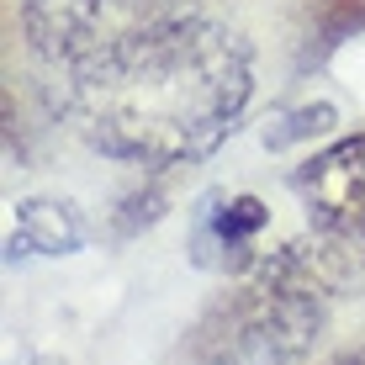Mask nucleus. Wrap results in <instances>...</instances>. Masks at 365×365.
<instances>
[{
  "label": "nucleus",
  "mask_w": 365,
  "mask_h": 365,
  "mask_svg": "<svg viewBox=\"0 0 365 365\" xmlns=\"http://www.w3.org/2000/svg\"><path fill=\"white\" fill-rule=\"evenodd\" d=\"M48 96L91 148L191 165L249 106V48L196 0H27Z\"/></svg>",
  "instance_id": "1"
},
{
  "label": "nucleus",
  "mask_w": 365,
  "mask_h": 365,
  "mask_svg": "<svg viewBox=\"0 0 365 365\" xmlns=\"http://www.w3.org/2000/svg\"><path fill=\"white\" fill-rule=\"evenodd\" d=\"M355 238H302L259 259L201 329V365H302L329 318V297L349 275Z\"/></svg>",
  "instance_id": "2"
},
{
  "label": "nucleus",
  "mask_w": 365,
  "mask_h": 365,
  "mask_svg": "<svg viewBox=\"0 0 365 365\" xmlns=\"http://www.w3.org/2000/svg\"><path fill=\"white\" fill-rule=\"evenodd\" d=\"M292 185L329 233H344L355 244H365V133L312 154L297 170Z\"/></svg>",
  "instance_id": "3"
},
{
  "label": "nucleus",
  "mask_w": 365,
  "mask_h": 365,
  "mask_svg": "<svg viewBox=\"0 0 365 365\" xmlns=\"http://www.w3.org/2000/svg\"><path fill=\"white\" fill-rule=\"evenodd\" d=\"M11 244H27L37 255H74L85 244V222L74 217V207H64V201H27Z\"/></svg>",
  "instance_id": "4"
},
{
  "label": "nucleus",
  "mask_w": 365,
  "mask_h": 365,
  "mask_svg": "<svg viewBox=\"0 0 365 365\" xmlns=\"http://www.w3.org/2000/svg\"><path fill=\"white\" fill-rule=\"evenodd\" d=\"M201 207H207V217H212V233L201 228V238H212L217 249H233V270H244L249 265V238L270 222V207L259 196H233V201L207 196Z\"/></svg>",
  "instance_id": "5"
},
{
  "label": "nucleus",
  "mask_w": 365,
  "mask_h": 365,
  "mask_svg": "<svg viewBox=\"0 0 365 365\" xmlns=\"http://www.w3.org/2000/svg\"><path fill=\"white\" fill-rule=\"evenodd\" d=\"M312 21H318L323 43H339L349 32H365V0H318Z\"/></svg>",
  "instance_id": "6"
},
{
  "label": "nucleus",
  "mask_w": 365,
  "mask_h": 365,
  "mask_svg": "<svg viewBox=\"0 0 365 365\" xmlns=\"http://www.w3.org/2000/svg\"><path fill=\"white\" fill-rule=\"evenodd\" d=\"M323 128H334V106H307V111H297V122H292L286 133H270V143H292V138L323 133Z\"/></svg>",
  "instance_id": "7"
},
{
  "label": "nucleus",
  "mask_w": 365,
  "mask_h": 365,
  "mask_svg": "<svg viewBox=\"0 0 365 365\" xmlns=\"http://www.w3.org/2000/svg\"><path fill=\"white\" fill-rule=\"evenodd\" d=\"M339 365H365V349H360V355H344V360H339Z\"/></svg>",
  "instance_id": "8"
}]
</instances>
